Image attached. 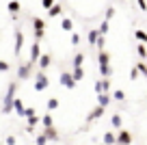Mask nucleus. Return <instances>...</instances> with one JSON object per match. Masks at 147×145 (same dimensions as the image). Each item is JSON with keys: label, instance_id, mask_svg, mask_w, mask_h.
<instances>
[{"label": "nucleus", "instance_id": "obj_1", "mask_svg": "<svg viewBox=\"0 0 147 145\" xmlns=\"http://www.w3.org/2000/svg\"><path fill=\"white\" fill-rule=\"evenodd\" d=\"M13 102H15V82H11L9 91L5 95V102H2V113H11L13 110Z\"/></svg>", "mask_w": 147, "mask_h": 145}, {"label": "nucleus", "instance_id": "obj_2", "mask_svg": "<svg viewBox=\"0 0 147 145\" xmlns=\"http://www.w3.org/2000/svg\"><path fill=\"white\" fill-rule=\"evenodd\" d=\"M108 61H110V56L106 54L104 50H102V52H100V72H102V76H104V78H108L110 74H113V69H110V63H108Z\"/></svg>", "mask_w": 147, "mask_h": 145}, {"label": "nucleus", "instance_id": "obj_3", "mask_svg": "<svg viewBox=\"0 0 147 145\" xmlns=\"http://www.w3.org/2000/svg\"><path fill=\"white\" fill-rule=\"evenodd\" d=\"M48 85H50V80H48V76L46 74H37L35 76V91H43V89H48Z\"/></svg>", "mask_w": 147, "mask_h": 145}, {"label": "nucleus", "instance_id": "obj_4", "mask_svg": "<svg viewBox=\"0 0 147 145\" xmlns=\"http://www.w3.org/2000/svg\"><path fill=\"white\" fill-rule=\"evenodd\" d=\"M46 24L41 22V20H32V30H35V39H41L43 37V33H46Z\"/></svg>", "mask_w": 147, "mask_h": 145}, {"label": "nucleus", "instance_id": "obj_5", "mask_svg": "<svg viewBox=\"0 0 147 145\" xmlns=\"http://www.w3.org/2000/svg\"><path fill=\"white\" fill-rule=\"evenodd\" d=\"M132 143V134H130L128 130H119V134H117V145H130Z\"/></svg>", "mask_w": 147, "mask_h": 145}, {"label": "nucleus", "instance_id": "obj_6", "mask_svg": "<svg viewBox=\"0 0 147 145\" xmlns=\"http://www.w3.org/2000/svg\"><path fill=\"white\" fill-rule=\"evenodd\" d=\"M61 85L67 87V89H74V87H76V78H74L71 74H61Z\"/></svg>", "mask_w": 147, "mask_h": 145}, {"label": "nucleus", "instance_id": "obj_7", "mask_svg": "<svg viewBox=\"0 0 147 145\" xmlns=\"http://www.w3.org/2000/svg\"><path fill=\"white\" fill-rule=\"evenodd\" d=\"M102 115H104V106H100V104H97L95 108H93L91 113L87 115V121H95V119H100Z\"/></svg>", "mask_w": 147, "mask_h": 145}, {"label": "nucleus", "instance_id": "obj_8", "mask_svg": "<svg viewBox=\"0 0 147 145\" xmlns=\"http://www.w3.org/2000/svg\"><path fill=\"white\" fill-rule=\"evenodd\" d=\"M39 61V39H35V43L30 45V61L28 63H37Z\"/></svg>", "mask_w": 147, "mask_h": 145}, {"label": "nucleus", "instance_id": "obj_9", "mask_svg": "<svg viewBox=\"0 0 147 145\" xmlns=\"http://www.w3.org/2000/svg\"><path fill=\"white\" fill-rule=\"evenodd\" d=\"M30 65H32V63L20 65V69H18V78H20V80H26V78L30 76Z\"/></svg>", "mask_w": 147, "mask_h": 145}, {"label": "nucleus", "instance_id": "obj_10", "mask_svg": "<svg viewBox=\"0 0 147 145\" xmlns=\"http://www.w3.org/2000/svg\"><path fill=\"white\" fill-rule=\"evenodd\" d=\"M108 89H110L108 78H104V80H97V82H95V91H97V93H104V91H108Z\"/></svg>", "mask_w": 147, "mask_h": 145}, {"label": "nucleus", "instance_id": "obj_11", "mask_svg": "<svg viewBox=\"0 0 147 145\" xmlns=\"http://www.w3.org/2000/svg\"><path fill=\"white\" fill-rule=\"evenodd\" d=\"M97 102H100V106H104V108H106V106L110 104V93H108V91H104V93H97Z\"/></svg>", "mask_w": 147, "mask_h": 145}, {"label": "nucleus", "instance_id": "obj_12", "mask_svg": "<svg viewBox=\"0 0 147 145\" xmlns=\"http://www.w3.org/2000/svg\"><path fill=\"white\" fill-rule=\"evenodd\" d=\"M22 43H24V39H22V30H15V54H20L22 52Z\"/></svg>", "mask_w": 147, "mask_h": 145}, {"label": "nucleus", "instance_id": "obj_13", "mask_svg": "<svg viewBox=\"0 0 147 145\" xmlns=\"http://www.w3.org/2000/svg\"><path fill=\"white\" fill-rule=\"evenodd\" d=\"M43 132H46V136H48L50 141H59V132H56V128H54V126L43 128Z\"/></svg>", "mask_w": 147, "mask_h": 145}, {"label": "nucleus", "instance_id": "obj_14", "mask_svg": "<svg viewBox=\"0 0 147 145\" xmlns=\"http://www.w3.org/2000/svg\"><path fill=\"white\" fill-rule=\"evenodd\" d=\"M104 143L106 145H117V134L115 132H106L104 134Z\"/></svg>", "mask_w": 147, "mask_h": 145}, {"label": "nucleus", "instance_id": "obj_15", "mask_svg": "<svg viewBox=\"0 0 147 145\" xmlns=\"http://www.w3.org/2000/svg\"><path fill=\"white\" fill-rule=\"evenodd\" d=\"M97 39H100V30H95V28H93V30H89V43H91V45H97Z\"/></svg>", "mask_w": 147, "mask_h": 145}, {"label": "nucleus", "instance_id": "obj_16", "mask_svg": "<svg viewBox=\"0 0 147 145\" xmlns=\"http://www.w3.org/2000/svg\"><path fill=\"white\" fill-rule=\"evenodd\" d=\"M13 108H15V113L20 115V117H24V104H22V100H18V98H15V102H13Z\"/></svg>", "mask_w": 147, "mask_h": 145}, {"label": "nucleus", "instance_id": "obj_17", "mask_svg": "<svg viewBox=\"0 0 147 145\" xmlns=\"http://www.w3.org/2000/svg\"><path fill=\"white\" fill-rule=\"evenodd\" d=\"M48 13H50L52 18H56V15H61V13H63V7H61V5H52L50 9H48Z\"/></svg>", "mask_w": 147, "mask_h": 145}, {"label": "nucleus", "instance_id": "obj_18", "mask_svg": "<svg viewBox=\"0 0 147 145\" xmlns=\"http://www.w3.org/2000/svg\"><path fill=\"white\" fill-rule=\"evenodd\" d=\"M37 63H39V67H41V69H46L48 65H50V56H48V54H41Z\"/></svg>", "mask_w": 147, "mask_h": 145}, {"label": "nucleus", "instance_id": "obj_19", "mask_svg": "<svg viewBox=\"0 0 147 145\" xmlns=\"http://www.w3.org/2000/svg\"><path fill=\"white\" fill-rule=\"evenodd\" d=\"M71 76L76 78V82L82 80V78H84V69H82V67H74V74H71Z\"/></svg>", "mask_w": 147, "mask_h": 145}, {"label": "nucleus", "instance_id": "obj_20", "mask_svg": "<svg viewBox=\"0 0 147 145\" xmlns=\"http://www.w3.org/2000/svg\"><path fill=\"white\" fill-rule=\"evenodd\" d=\"M110 123H113V128H117V130H119L121 128V115H113V117H110Z\"/></svg>", "mask_w": 147, "mask_h": 145}, {"label": "nucleus", "instance_id": "obj_21", "mask_svg": "<svg viewBox=\"0 0 147 145\" xmlns=\"http://www.w3.org/2000/svg\"><path fill=\"white\" fill-rule=\"evenodd\" d=\"M136 52H138V56H141V59H147V48H145V43H138V45H136Z\"/></svg>", "mask_w": 147, "mask_h": 145}, {"label": "nucleus", "instance_id": "obj_22", "mask_svg": "<svg viewBox=\"0 0 147 145\" xmlns=\"http://www.w3.org/2000/svg\"><path fill=\"white\" fill-rule=\"evenodd\" d=\"M35 143H37V145H46V143H48V136H46V132H43V130H41V134H37Z\"/></svg>", "mask_w": 147, "mask_h": 145}, {"label": "nucleus", "instance_id": "obj_23", "mask_svg": "<svg viewBox=\"0 0 147 145\" xmlns=\"http://www.w3.org/2000/svg\"><path fill=\"white\" fill-rule=\"evenodd\" d=\"M82 61H84V54L78 52V54L74 56V67H82Z\"/></svg>", "mask_w": 147, "mask_h": 145}, {"label": "nucleus", "instance_id": "obj_24", "mask_svg": "<svg viewBox=\"0 0 147 145\" xmlns=\"http://www.w3.org/2000/svg\"><path fill=\"white\" fill-rule=\"evenodd\" d=\"M41 126L43 128H50L52 126V115H43V117H41Z\"/></svg>", "mask_w": 147, "mask_h": 145}, {"label": "nucleus", "instance_id": "obj_25", "mask_svg": "<svg viewBox=\"0 0 147 145\" xmlns=\"http://www.w3.org/2000/svg\"><path fill=\"white\" fill-rule=\"evenodd\" d=\"M56 106H59V98H50L48 100V110H54Z\"/></svg>", "mask_w": 147, "mask_h": 145}, {"label": "nucleus", "instance_id": "obj_26", "mask_svg": "<svg viewBox=\"0 0 147 145\" xmlns=\"http://www.w3.org/2000/svg\"><path fill=\"white\" fill-rule=\"evenodd\" d=\"M9 11H11L13 15H18V11H20V2H15V0H13V2H9Z\"/></svg>", "mask_w": 147, "mask_h": 145}, {"label": "nucleus", "instance_id": "obj_27", "mask_svg": "<svg viewBox=\"0 0 147 145\" xmlns=\"http://www.w3.org/2000/svg\"><path fill=\"white\" fill-rule=\"evenodd\" d=\"M134 35H136V39H138V41H145V43H147V33H145V30H141V28H138Z\"/></svg>", "mask_w": 147, "mask_h": 145}, {"label": "nucleus", "instance_id": "obj_28", "mask_svg": "<svg viewBox=\"0 0 147 145\" xmlns=\"http://www.w3.org/2000/svg\"><path fill=\"white\" fill-rule=\"evenodd\" d=\"M136 67H138V72H141V74H143V76H145V78H147V65H145V63H143V61H138V63H136Z\"/></svg>", "mask_w": 147, "mask_h": 145}, {"label": "nucleus", "instance_id": "obj_29", "mask_svg": "<svg viewBox=\"0 0 147 145\" xmlns=\"http://www.w3.org/2000/svg\"><path fill=\"white\" fill-rule=\"evenodd\" d=\"M113 98H115L117 102H123V100H125V93H123V91H115V93H113Z\"/></svg>", "mask_w": 147, "mask_h": 145}, {"label": "nucleus", "instance_id": "obj_30", "mask_svg": "<svg viewBox=\"0 0 147 145\" xmlns=\"http://www.w3.org/2000/svg\"><path fill=\"white\" fill-rule=\"evenodd\" d=\"M41 121V117H37V115H32V117H28V126H35V123Z\"/></svg>", "mask_w": 147, "mask_h": 145}, {"label": "nucleus", "instance_id": "obj_31", "mask_svg": "<svg viewBox=\"0 0 147 145\" xmlns=\"http://www.w3.org/2000/svg\"><path fill=\"white\" fill-rule=\"evenodd\" d=\"M108 33V22H102L100 24V35H106Z\"/></svg>", "mask_w": 147, "mask_h": 145}, {"label": "nucleus", "instance_id": "obj_32", "mask_svg": "<svg viewBox=\"0 0 147 145\" xmlns=\"http://www.w3.org/2000/svg\"><path fill=\"white\" fill-rule=\"evenodd\" d=\"M63 28H65V30H71V28H74L71 20H63Z\"/></svg>", "mask_w": 147, "mask_h": 145}, {"label": "nucleus", "instance_id": "obj_33", "mask_svg": "<svg viewBox=\"0 0 147 145\" xmlns=\"http://www.w3.org/2000/svg\"><path fill=\"white\" fill-rule=\"evenodd\" d=\"M52 5H54V0H41V7H43V9H50Z\"/></svg>", "mask_w": 147, "mask_h": 145}, {"label": "nucleus", "instance_id": "obj_34", "mask_svg": "<svg viewBox=\"0 0 147 145\" xmlns=\"http://www.w3.org/2000/svg\"><path fill=\"white\" fill-rule=\"evenodd\" d=\"M71 43H74V45L80 43V35H78V33H74V35H71Z\"/></svg>", "mask_w": 147, "mask_h": 145}, {"label": "nucleus", "instance_id": "obj_35", "mask_svg": "<svg viewBox=\"0 0 147 145\" xmlns=\"http://www.w3.org/2000/svg\"><path fill=\"white\" fill-rule=\"evenodd\" d=\"M32 115H35V108H26V110H24V117H32Z\"/></svg>", "mask_w": 147, "mask_h": 145}, {"label": "nucleus", "instance_id": "obj_36", "mask_svg": "<svg viewBox=\"0 0 147 145\" xmlns=\"http://www.w3.org/2000/svg\"><path fill=\"white\" fill-rule=\"evenodd\" d=\"M7 69H9V63H7V61H0V72H7Z\"/></svg>", "mask_w": 147, "mask_h": 145}, {"label": "nucleus", "instance_id": "obj_37", "mask_svg": "<svg viewBox=\"0 0 147 145\" xmlns=\"http://www.w3.org/2000/svg\"><path fill=\"white\" fill-rule=\"evenodd\" d=\"M113 15H115V9H113V7H110V9H106V20H110Z\"/></svg>", "mask_w": 147, "mask_h": 145}, {"label": "nucleus", "instance_id": "obj_38", "mask_svg": "<svg viewBox=\"0 0 147 145\" xmlns=\"http://www.w3.org/2000/svg\"><path fill=\"white\" fill-rule=\"evenodd\" d=\"M138 74H141V72H138V67H134V69H132V74H130V76H132V80H136Z\"/></svg>", "mask_w": 147, "mask_h": 145}, {"label": "nucleus", "instance_id": "obj_39", "mask_svg": "<svg viewBox=\"0 0 147 145\" xmlns=\"http://www.w3.org/2000/svg\"><path fill=\"white\" fill-rule=\"evenodd\" d=\"M5 141H7V145H15V136H11V134H9V136H7V139H5Z\"/></svg>", "mask_w": 147, "mask_h": 145}, {"label": "nucleus", "instance_id": "obj_40", "mask_svg": "<svg viewBox=\"0 0 147 145\" xmlns=\"http://www.w3.org/2000/svg\"><path fill=\"white\" fill-rule=\"evenodd\" d=\"M136 2H138V7H141V9H143V11H145V9H147V5H145V0H136Z\"/></svg>", "mask_w": 147, "mask_h": 145}, {"label": "nucleus", "instance_id": "obj_41", "mask_svg": "<svg viewBox=\"0 0 147 145\" xmlns=\"http://www.w3.org/2000/svg\"><path fill=\"white\" fill-rule=\"evenodd\" d=\"M100 145H106V143H100Z\"/></svg>", "mask_w": 147, "mask_h": 145}]
</instances>
